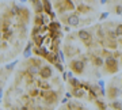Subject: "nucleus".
<instances>
[{
  "label": "nucleus",
  "mask_w": 122,
  "mask_h": 110,
  "mask_svg": "<svg viewBox=\"0 0 122 110\" xmlns=\"http://www.w3.org/2000/svg\"><path fill=\"white\" fill-rule=\"evenodd\" d=\"M72 69L73 71H76V72H83V69H84V65H83V63L81 61H73L72 63Z\"/></svg>",
  "instance_id": "1"
},
{
  "label": "nucleus",
  "mask_w": 122,
  "mask_h": 110,
  "mask_svg": "<svg viewBox=\"0 0 122 110\" xmlns=\"http://www.w3.org/2000/svg\"><path fill=\"white\" fill-rule=\"evenodd\" d=\"M79 37H80V40L86 41V42H88V41L91 40V34H90L88 31H86V30H80L79 31Z\"/></svg>",
  "instance_id": "2"
},
{
  "label": "nucleus",
  "mask_w": 122,
  "mask_h": 110,
  "mask_svg": "<svg viewBox=\"0 0 122 110\" xmlns=\"http://www.w3.org/2000/svg\"><path fill=\"white\" fill-rule=\"evenodd\" d=\"M41 76L44 78V79H48L52 76V69L49 68V67H44L42 69H41Z\"/></svg>",
  "instance_id": "3"
},
{
  "label": "nucleus",
  "mask_w": 122,
  "mask_h": 110,
  "mask_svg": "<svg viewBox=\"0 0 122 110\" xmlns=\"http://www.w3.org/2000/svg\"><path fill=\"white\" fill-rule=\"evenodd\" d=\"M68 23H69L71 26H77L79 25V18L76 16V15H71V16L68 18Z\"/></svg>",
  "instance_id": "4"
},
{
  "label": "nucleus",
  "mask_w": 122,
  "mask_h": 110,
  "mask_svg": "<svg viewBox=\"0 0 122 110\" xmlns=\"http://www.w3.org/2000/svg\"><path fill=\"white\" fill-rule=\"evenodd\" d=\"M106 63H107V65H109V68L111 67V71H113V72H114V71H117V67H115V65H117V63H115V60H114L113 57H109Z\"/></svg>",
  "instance_id": "5"
},
{
  "label": "nucleus",
  "mask_w": 122,
  "mask_h": 110,
  "mask_svg": "<svg viewBox=\"0 0 122 110\" xmlns=\"http://www.w3.org/2000/svg\"><path fill=\"white\" fill-rule=\"evenodd\" d=\"M109 95H110V98H115V97L118 95V90H117L115 87H110Z\"/></svg>",
  "instance_id": "6"
},
{
  "label": "nucleus",
  "mask_w": 122,
  "mask_h": 110,
  "mask_svg": "<svg viewBox=\"0 0 122 110\" xmlns=\"http://www.w3.org/2000/svg\"><path fill=\"white\" fill-rule=\"evenodd\" d=\"M44 5H45V8H46V11H48V12H50V11H52V8H50V3H49L48 0H44Z\"/></svg>",
  "instance_id": "7"
},
{
  "label": "nucleus",
  "mask_w": 122,
  "mask_h": 110,
  "mask_svg": "<svg viewBox=\"0 0 122 110\" xmlns=\"http://www.w3.org/2000/svg\"><path fill=\"white\" fill-rule=\"evenodd\" d=\"M115 34H117V35H122V25H118V26H117Z\"/></svg>",
  "instance_id": "8"
},
{
  "label": "nucleus",
  "mask_w": 122,
  "mask_h": 110,
  "mask_svg": "<svg viewBox=\"0 0 122 110\" xmlns=\"http://www.w3.org/2000/svg\"><path fill=\"white\" fill-rule=\"evenodd\" d=\"M113 107H115L117 110H121V109H122V105L119 103V102H114V103H113Z\"/></svg>",
  "instance_id": "9"
},
{
  "label": "nucleus",
  "mask_w": 122,
  "mask_h": 110,
  "mask_svg": "<svg viewBox=\"0 0 122 110\" xmlns=\"http://www.w3.org/2000/svg\"><path fill=\"white\" fill-rule=\"evenodd\" d=\"M30 73H37V72H38V68H37V67H30Z\"/></svg>",
  "instance_id": "10"
},
{
  "label": "nucleus",
  "mask_w": 122,
  "mask_h": 110,
  "mask_svg": "<svg viewBox=\"0 0 122 110\" xmlns=\"http://www.w3.org/2000/svg\"><path fill=\"white\" fill-rule=\"evenodd\" d=\"M30 56V45L26 48V50H25V57H29Z\"/></svg>",
  "instance_id": "11"
},
{
  "label": "nucleus",
  "mask_w": 122,
  "mask_h": 110,
  "mask_svg": "<svg viewBox=\"0 0 122 110\" xmlns=\"http://www.w3.org/2000/svg\"><path fill=\"white\" fill-rule=\"evenodd\" d=\"M102 63H103L102 61V58H95V64L96 65H102Z\"/></svg>",
  "instance_id": "12"
},
{
  "label": "nucleus",
  "mask_w": 122,
  "mask_h": 110,
  "mask_svg": "<svg viewBox=\"0 0 122 110\" xmlns=\"http://www.w3.org/2000/svg\"><path fill=\"white\" fill-rule=\"evenodd\" d=\"M71 83L73 84V86H77V84H79V82H77L76 79H72V80H71Z\"/></svg>",
  "instance_id": "13"
},
{
  "label": "nucleus",
  "mask_w": 122,
  "mask_h": 110,
  "mask_svg": "<svg viewBox=\"0 0 122 110\" xmlns=\"http://www.w3.org/2000/svg\"><path fill=\"white\" fill-rule=\"evenodd\" d=\"M121 12H122V7L118 5V7H117V14H121Z\"/></svg>",
  "instance_id": "14"
},
{
  "label": "nucleus",
  "mask_w": 122,
  "mask_h": 110,
  "mask_svg": "<svg viewBox=\"0 0 122 110\" xmlns=\"http://www.w3.org/2000/svg\"><path fill=\"white\" fill-rule=\"evenodd\" d=\"M98 106H100V107H102V109H103V107H105V105H103V103H102V102H98Z\"/></svg>",
  "instance_id": "15"
},
{
  "label": "nucleus",
  "mask_w": 122,
  "mask_h": 110,
  "mask_svg": "<svg viewBox=\"0 0 122 110\" xmlns=\"http://www.w3.org/2000/svg\"><path fill=\"white\" fill-rule=\"evenodd\" d=\"M12 67H14V64H10V65H7V69H11Z\"/></svg>",
  "instance_id": "16"
},
{
  "label": "nucleus",
  "mask_w": 122,
  "mask_h": 110,
  "mask_svg": "<svg viewBox=\"0 0 122 110\" xmlns=\"http://www.w3.org/2000/svg\"><path fill=\"white\" fill-rule=\"evenodd\" d=\"M20 110H27V109H26V107H23V109H20Z\"/></svg>",
  "instance_id": "17"
}]
</instances>
